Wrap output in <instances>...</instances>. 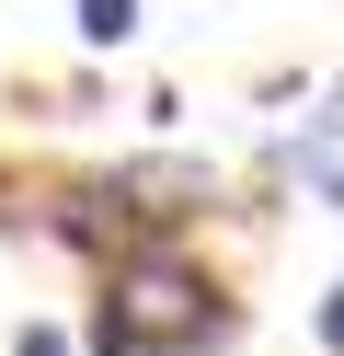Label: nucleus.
Wrapping results in <instances>:
<instances>
[{"mask_svg":"<svg viewBox=\"0 0 344 356\" xmlns=\"http://www.w3.org/2000/svg\"><path fill=\"white\" fill-rule=\"evenodd\" d=\"M321 149H344V81H333V104H321Z\"/></svg>","mask_w":344,"mask_h":356,"instance_id":"5","label":"nucleus"},{"mask_svg":"<svg viewBox=\"0 0 344 356\" xmlns=\"http://www.w3.org/2000/svg\"><path fill=\"white\" fill-rule=\"evenodd\" d=\"M104 322L126 333L138 356H195V345L229 333V310H218V287H206L172 241H138V253H115V276H104Z\"/></svg>","mask_w":344,"mask_h":356,"instance_id":"1","label":"nucleus"},{"mask_svg":"<svg viewBox=\"0 0 344 356\" xmlns=\"http://www.w3.org/2000/svg\"><path fill=\"white\" fill-rule=\"evenodd\" d=\"M12 356H69V333H58V322H23V333H12Z\"/></svg>","mask_w":344,"mask_h":356,"instance_id":"3","label":"nucleus"},{"mask_svg":"<svg viewBox=\"0 0 344 356\" xmlns=\"http://www.w3.org/2000/svg\"><path fill=\"white\" fill-rule=\"evenodd\" d=\"M138 35V0H81V47H126Z\"/></svg>","mask_w":344,"mask_h":356,"instance_id":"2","label":"nucleus"},{"mask_svg":"<svg viewBox=\"0 0 344 356\" xmlns=\"http://www.w3.org/2000/svg\"><path fill=\"white\" fill-rule=\"evenodd\" d=\"M310 333H321V356H344V287H333V299L310 310Z\"/></svg>","mask_w":344,"mask_h":356,"instance_id":"4","label":"nucleus"}]
</instances>
